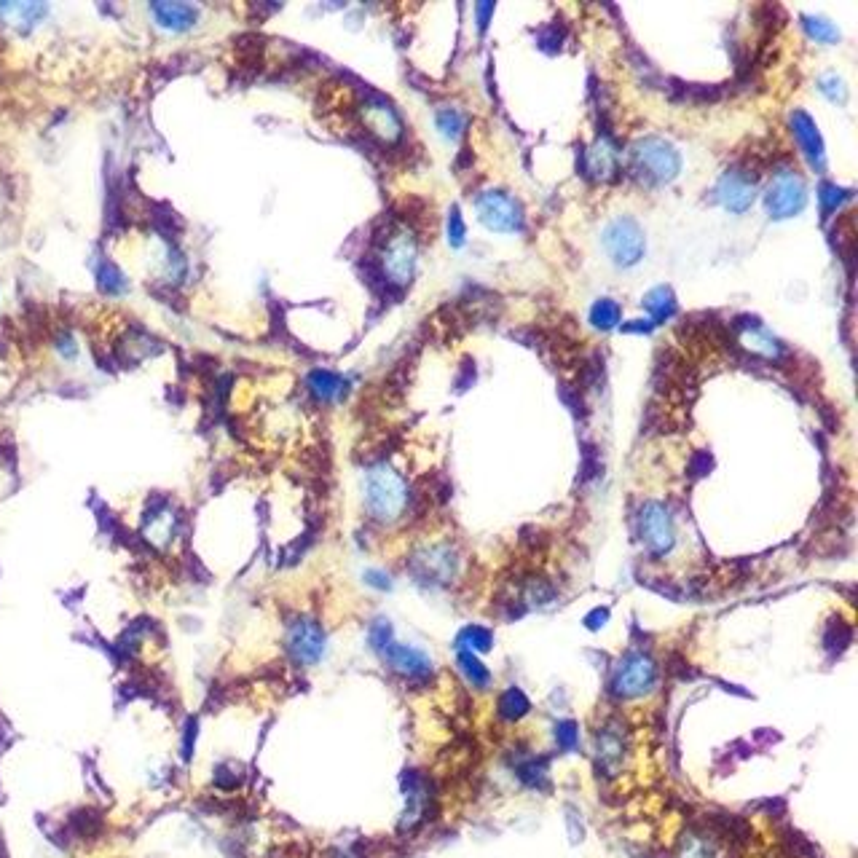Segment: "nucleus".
I'll return each instance as SVG.
<instances>
[{
    "mask_svg": "<svg viewBox=\"0 0 858 858\" xmlns=\"http://www.w3.org/2000/svg\"><path fill=\"white\" fill-rule=\"evenodd\" d=\"M805 30L813 41L818 43H837L840 41V30L824 17H805Z\"/></svg>",
    "mask_w": 858,
    "mask_h": 858,
    "instance_id": "nucleus-26",
    "label": "nucleus"
},
{
    "mask_svg": "<svg viewBox=\"0 0 858 858\" xmlns=\"http://www.w3.org/2000/svg\"><path fill=\"white\" fill-rule=\"evenodd\" d=\"M459 647L470 649V652H488L491 649V631L480 628V625H472V628H464L462 636H459Z\"/></svg>",
    "mask_w": 858,
    "mask_h": 858,
    "instance_id": "nucleus-27",
    "label": "nucleus"
},
{
    "mask_svg": "<svg viewBox=\"0 0 858 858\" xmlns=\"http://www.w3.org/2000/svg\"><path fill=\"white\" fill-rule=\"evenodd\" d=\"M596 751H598V765L604 770H617L623 765V732L617 730L615 724H606L604 730L596 735Z\"/></svg>",
    "mask_w": 858,
    "mask_h": 858,
    "instance_id": "nucleus-16",
    "label": "nucleus"
},
{
    "mask_svg": "<svg viewBox=\"0 0 858 858\" xmlns=\"http://www.w3.org/2000/svg\"><path fill=\"white\" fill-rule=\"evenodd\" d=\"M818 89L829 97L832 102H845L848 100V86H845V81H842L840 76H834V73H829V76H824L821 81H818Z\"/></svg>",
    "mask_w": 858,
    "mask_h": 858,
    "instance_id": "nucleus-30",
    "label": "nucleus"
},
{
    "mask_svg": "<svg viewBox=\"0 0 858 858\" xmlns=\"http://www.w3.org/2000/svg\"><path fill=\"white\" fill-rule=\"evenodd\" d=\"M365 582H368V585H373V588H379V590L392 588V580H389L387 574H381V572H368L365 574Z\"/></svg>",
    "mask_w": 858,
    "mask_h": 858,
    "instance_id": "nucleus-34",
    "label": "nucleus"
},
{
    "mask_svg": "<svg viewBox=\"0 0 858 858\" xmlns=\"http://www.w3.org/2000/svg\"><path fill=\"white\" fill-rule=\"evenodd\" d=\"M309 392H312L320 403H338L341 397L349 392V381L341 379L338 373L333 371H312L309 373Z\"/></svg>",
    "mask_w": 858,
    "mask_h": 858,
    "instance_id": "nucleus-17",
    "label": "nucleus"
},
{
    "mask_svg": "<svg viewBox=\"0 0 858 858\" xmlns=\"http://www.w3.org/2000/svg\"><path fill=\"white\" fill-rule=\"evenodd\" d=\"M148 11H151L153 22L169 33H188L202 19V11L194 3H151Z\"/></svg>",
    "mask_w": 858,
    "mask_h": 858,
    "instance_id": "nucleus-14",
    "label": "nucleus"
},
{
    "mask_svg": "<svg viewBox=\"0 0 858 858\" xmlns=\"http://www.w3.org/2000/svg\"><path fill=\"white\" fill-rule=\"evenodd\" d=\"M365 505L379 521H397L408 507V486L389 464H379L365 475Z\"/></svg>",
    "mask_w": 858,
    "mask_h": 858,
    "instance_id": "nucleus-1",
    "label": "nucleus"
},
{
    "mask_svg": "<svg viewBox=\"0 0 858 858\" xmlns=\"http://www.w3.org/2000/svg\"><path fill=\"white\" fill-rule=\"evenodd\" d=\"M97 287H100L105 295H121L129 290V282L116 263L102 261L100 266H97Z\"/></svg>",
    "mask_w": 858,
    "mask_h": 858,
    "instance_id": "nucleus-21",
    "label": "nucleus"
},
{
    "mask_svg": "<svg viewBox=\"0 0 858 858\" xmlns=\"http://www.w3.org/2000/svg\"><path fill=\"white\" fill-rule=\"evenodd\" d=\"M416 239L411 234H397L392 236L381 253V271L387 277L389 285L405 287L416 274Z\"/></svg>",
    "mask_w": 858,
    "mask_h": 858,
    "instance_id": "nucleus-7",
    "label": "nucleus"
},
{
    "mask_svg": "<svg viewBox=\"0 0 858 858\" xmlns=\"http://www.w3.org/2000/svg\"><path fill=\"white\" fill-rule=\"evenodd\" d=\"M362 121L368 132L384 140V143H397L403 137V121L397 116V110L389 105L384 97H376L373 94L371 100H365L362 105Z\"/></svg>",
    "mask_w": 858,
    "mask_h": 858,
    "instance_id": "nucleus-10",
    "label": "nucleus"
},
{
    "mask_svg": "<svg viewBox=\"0 0 858 858\" xmlns=\"http://www.w3.org/2000/svg\"><path fill=\"white\" fill-rule=\"evenodd\" d=\"M808 204V188L794 169H778L765 194V207L770 218L786 220L800 215Z\"/></svg>",
    "mask_w": 858,
    "mask_h": 858,
    "instance_id": "nucleus-3",
    "label": "nucleus"
},
{
    "mask_svg": "<svg viewBox=\"0 0 858 858\" xmlns=\"http://www.w3.org/2000/svg\"><path fill=\"white\" fill-rule=\"evenodd\" d=\"M625 333H652L655 330V322L652 320H633L628 325H623Z\"/></svg>",
    "mask_w": 858,
    "mask_h": 858,
    "instance_id": "nucleus-35",
    "label": "nucleus"
},
{
    "mask_svg": "<svg viewBox=\"0 0 858 858\" xmlns=\"http://www.w3.org/2000/svg\"><path fill=\"white\" fill-rule=\"evenodd\" d=\"M850 636H853L850 625H845L842 620H834V623L826 628V636H824V644L826 649H829V655H840L842 649L850 644Z\"/></svg>",
    "mask_w": 858,
    "mask_h": 858,
    "instance_id": "nucleus-28",
    "label": "nucleus"
},
{
    "mask_svg": "<svg viewBox=\"0 0 858 858\" xmlns=\"http://www.w3.org/2000/svg\"><path fill=\"white\" fill-rule=\"evenodd\" d=\"M631 167L641 180H647L652 186H663L679 175L682 156L671 143H665L660 137H644L639 143H633Z\"/></svg>",
    "mask_w": 858,
    "mask_h": 858,
    "instance_id": "nucleus-2",
    "label": "nucleus"
},
{
    "mask_svg": "<svg viewBox=\"0 0 858 858\" xmlns=\"http://www.w3.org/2000/svg\"><path fill=\"white\" fill-rule=\"evenodd\" d=\"M585 169L593 177H609L617 169V148L609 137H598L585 156Z\"/></svg>",
    "mask_w": 858,
    "mask_h": 858,
    "instance_id": "nucleus-18",
    "label": "nucleus"
},
{
    "mask_svg": "<svg viewBox=\"0 0 858 858\" xmlns=\"http://www.w3.org/2000/svg\"><path fill=\"white\" fill-rule=\"evenodd\" d=\"M435 124H438L440 135L446 140H459L464 129V116L456 108H440L438 116H435Z\"/></svg>",
    "mask_w": 858,
    "mask_h": 858,
    "instance_id": "nucleus-25",
    "label": "nucleus"
},
{
    "mask_svg": "<svg viewBox=\"0 0 858 858\" xmlns=\"http://www.w3.org/2000/svg\"><path fill=\"white\" fill-rule=\"evenodd\" d=\"M754 196H757V183L741 169L724 172L719 186H716V199L722 202L724 210L735 212V215L749 210L751 204H754Z\"/></svg>",
    "mask_w": 858,
    "mask_h": 858,
    "instance_id": "nucleus-11",
    "label": "nucleus"
},
{
    "mask_svg": "<svg viewBox=\"0 0 858 858\" xmlns=\"http://www.w3.org/2000/svg\"><path fill=\"white\" fill-rule=\"evenodd\" d=\"M644 309L649 312V320L660 325V322L671 320L676 314V298H673L671 287H655L644 295Z\"/></svg>",
    "mask_w": 858,
    "mask_h": 858,
    "instance_id": "nucleus-19",
    "label": "nucleus"
},
{
    "mask_svg": "<svg viewBox=\"0 0 858 858\" xmlns=\"http://www.w3.org/2000/svg\"><path fill=\"white\" fill-rule=\"evenodd\" d=\"M791 135L800 145L802 156L808 159V164L818 172L826 169V151H824V140L818 135L816 121L805 113V110H794L791 113Z\"/></svg>",
    "mask_w": 858,
    "mask_h": 858,
    "instance_id": "nucleus-12",
    "label": "nucleus"
},
{
    "mask_svg": "<svg viewBox=\"0 0 858 858\" xmlns=\"http://www.w3.org/2000/svg\"><path fill=\"white\" fill-rule=\"evenodd\" d=\"M531 711V703L529 698L523 695L521 690H515V687H510V690L499 698V716L505 719V722H521L523 716Z\"/></svg>",
    "mask_w": 858,
    "mask_h": 858,
    "instance_id": "nucleus-22",
    "label": "nucleus"
},
{
    "mask_svg": "<svg viewBox=\"0 0 858 858\" xmlns=\"http://www.w3.org/2000/svg\"><path fill=\"white\" fill-rule=\"evenodd\" d=\"M325 652V631L312 617H298L287 625V655L298 665H314Z\"/></svg>",
    "mask_w": 858,
    "mask_h": 858,
    "instance_id": "nucleus-8",
    "label": "nucleus"
},
{
    "mask_svg": "<svg viewBox=\"0 0 858 858\" xmlns=\"http://www.w3.org/2000/svg\"><path fill=\"white\" fill-rule=\"evenodd\" d=\"M475 210H478L480 223L488 231H497V234H518V231H523L521 204L515 202L513 196H507L505 191H483L475 199Z\"/></svg>",
    "mask_w": 858,
    "mask_h": 858,
    "instance_id": "nucleus-6",
    "label": "nucleus"
},
{
    "mask_svg": "<svg viewBox=\"0 0 858 858\" xmlns=\"http://www.w3.org/2000/svg\"><path fill=\"white\" fill-rule=\"evenodd\" d=\"M657 684V665L649 655H628L623 663L617 665L615 676H612V695L617 700H633L644 698L655 690Z\"/></svg>",
    "mask_w": 858,
    "mask_h": 858,
    "instance_id": "nucleus-4",
    "label": "nucleus"
},
{
    "mask_svg": "<svg viewBox=\"0 0 858 858\" xmlns=\"http://www.w3.org/2000/svg\"><path fill=\"white\" fill-rule=\"evenodd\" d=\"M842 199H845V191H842V188L832 186V183L821 186V207H824V215H829V212L837 210Z\"/></svg>",
    "mask_w": 858,
    "mask_h": 858,
    "instance_id": "nucleus-33",
    "label": "nucleus"
},
{
    "mask_svg": "<svg viewBox=\"0 0 858 858\" xmlns=\"http://www.w3.org/2000/svg\"><path fill=\"white\" fill-rule=\"evenodd\" d=\"M371 644L379 655L392 644V625H389V620L381 617V620H376V623L371 625Z\"/></svg>",
    "mask_w": 858,
    "mask_h": 858,
    "instance_id": "nucleus-31",
    "label": "nucleus"
},
{
    "mask_svg": "<svg viewBox=\"0 0 858 858\" xmlns=\"http://www.w3.org/2000/svg\"><path fill=\"white\" fill-rule=\"evenodd\" d=\"M456 663H459L462 673L472 684H475V687H488V682H491V673H488L486 665L480 663V657L475 655V652H470V649H459Z\"/></svg>",
    "mask_w": 858,
    "mask_h": 858,
    "instance_id": "nucleus-23",
    "label": "nucleus"
},
{
    "mask_svg": "<svg viewBox=\"0 0 858 858\" xmlns=\"http://www.w3.org/2000/svg\"><path fill=\"white\" fill-rule=\"evenodd\" d=\"M384 660L389 663V668L395 673H400L403 679H411V682H427L429 676H432V663H429V657L424 655V652H419V649L413 647H405V644H389L384 652Z\"/></svg>",
    "mask_w": 858,
    "mask_h": 858,
    "instance_id": "nucleus-13",
    "label": "nucleus"
},
{
    "mask_svg": "<svg viewBox=\"0 0 858 858\" xmlns=\"http://www.w3.org/2000/svg\"><path fill=\"white\" fill-rule=\"evenodd\" d=\"M641 539L652 556H665L676 542V531H673V518L663 505L649 502L641 510Z\"/></svg>",
    "mask_w": 858,
    "mask_h": 858,
    "instance_id": "nucleus-9",
    "label": "nucleus"
},
{
    "mask_svg": "<svg viewBox=\"0 0 858 858\" xmlns=\"http://www.w3.org/2000/svg\"><path fill=\"white\" fill-rule=\"evenodd\" d=\"M620 320H623V309H620V303L612 301V298H601V301L593 303V309H590V322H593V328L598 330L617 328Z\"/></svg>",
    "mask_w": 858,
    "mask_h": 858,
    "instance_id": "nucleus-20",
    "label": "nucleus"
},
{
    "mask_svg": "<svg viewBox=\"0 0 858 858\" xmlns=\"http://www.w3.org/2000/svg\"><path fill=\"white\" fill-rule=\"evenodd\" d=\"M194 738H196V724H191L186 730V759H191V746H194Z\"/></svg>",
    "mask_w": 858,
    "mask_h": 858,
    "instance_id": "nucleus-36",
    "label": "nucleus"
},
{
    "mask_svg": "<svg viewBox=\"0 0 858 858\" xmlns=\"http://www.w3.org/2000/svg\"><path fill=\"white\" fill-rule=\"evenodd\" d=\"M604 250L615 266L631 269L644 258V231L633 218L612 220L604 231Z\"/></svg>",
    "mask_w": 858,
    "mask_h": 858,
    "instance_id": "nucleus-5",
    "label": "nucleus"
},
{
    "mask_svg": "<svg viewBox=\"0 0 858 858\" xmlns=\"http://www.w3.org/2000/svg\"><path fill=\"white\" fill-rule=\"evenodd\" d=\"M46 11L49 9H46L43 3H3V6H0V14L14 19L17 25H33Z\"/></svg>",
    "mask_w": 858,
    "mask_h": 858,
    "instance_id": "nucleus-24",
    "label": "nucleus"
},
{
    "mask_svg": "<svg viewBox=\"0 0 858 858\" xmlns=\"http://www.w3.org/2000/svg\"><path fill=\"white\" fill-rule=\"evenodd\" d=\"M556 741L561 743V749H574L577 746V741H580V727H577V722H572V719H566V722H558L556 727Z\"/></svg>",
    "mask_w": 858,
    "mask_h": 858,
    "instance_id": "nucleus-32",
    "label": "nucleus"
},
{
    "mask_svg": "<svg viewBox=\"0 0 858 858\" xmlns=\"http://www.w3.org/2000/svg\"><path fill=\"white\" fill-rule=\"evenodd\" d=\"M448 242H451V247H456V250L464 247V242H467V226H464L459 207H451V215H448Z\"/></svg>",
    "mask_w": 858,
    "mask_h": 858,
    "instance_id": "nucleus-29",
    "label": "nucleus"
},
{
    "mask_svg": "<svg viewBox=\"0 0 858 858\" xmlns=\"http://www.w3.org/2000/svg\"><path fill=\"white\" fill-rule=\"evenodd\" d=\"M456 569V558L448 547H427L413 558V572L427 582H446Z\"/></svg>",
    "mask_w": 858,
    "mask_h": 858,
    "instance_id": "nucleus-15",
    "label": "nucleus"
}]
</instances>
